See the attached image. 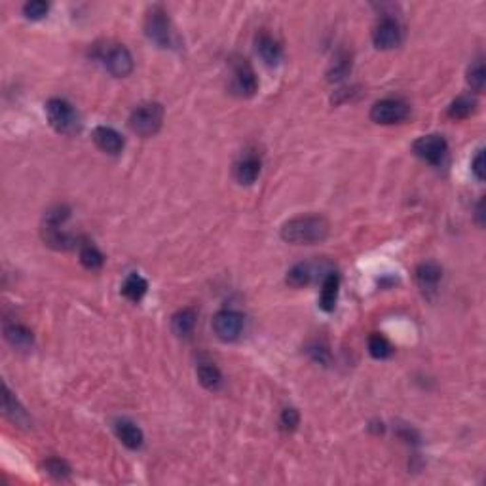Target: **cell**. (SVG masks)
<instances>
[{
    "mask_svg": "<svg viewBox=\"0 0 486 486\" xmlns=\"http://www.w3.org/2000/svg\"><path fill=\"white\" fill-rule=\"evenodd\" d=\"M114 431H116V435H118V439L122 441V445L127 446V448L137 450V448L143 446L145 435H143L141 428H137V425L133 424V422H130V420H118V422L114 424Z\"/></svg>",
    "mask_w": 486,
    "mask_h": 486,
    "instance_id": "obj_15",
    "label": "cell"
},
{
    "mask_svg": "<svg viewBox=\"0 0 486 486\" xmlns=\"http://www.w3.org/2000/svg\"><path fill=\"white\" fill-rule=\"evenodd\" d=\"M46 114L52 127L63 135H75L80 132V118L75 107L65 99H49L46 103Z\"/></svg>",
    "mask_w": 486,
    "mask_h": 486,
    "instance_id": "obj_2",
    "label": "cell"
},
{
    "mask_svg": "<svg viewBox=\"0 0 486 486\" xmlns=\"http://www.w3.org/2000/svg\"><path fill=\"white\" fill-rule=\"evenodd\" d=\"M300 424V414L297 409H285L283 412H281V418H279V425H281V430L283 431H295L297 428H299Z\"/></svg>",
    "mask_w": 486,
    "mask_h": 486,
    "instance_id": "obj_29",
    "label": "cell"
},
{
    "mask_svg": "<svg viewBox=\"0 0 486 486\" xmlns=\"http://www.w3.org/2000/svg\"><path fill=\"white\" fill-rule=\"evenodd\" d=\"M245 318L236 310H221L213 318V331L224 342L237 340L243 333Z\"/></svg>",
    "mask_w": 486,
    "mask_h": 486,
    "instance_id": "obj_8",
    "label": "cell"
},
{
    "mask_svg": "<svg viewBox=\"0 0 486 486\" xmlns=\"http://www.w3.org/2000/svg\"><path fill=\"white\" fill-rule=\"evenodd\" d=\"M313 278V268L312 264L308 262H300V264H295L291 270L287 272V278H285V281L291 285V287H306V285L310 283Z\"/></svg>",
    "mask_w": 486,
    "mask_h": 486,
    "instance_id": "obj_22",
    "label": "cell"
},
{
    "mask_svg": "<svg viewBox=\"0 0 486 486\" xmlns=\"http://www.w3.org/2000/svg\"><path fill=\"white\" fill-rule=\"evenodd\" d=\"M368 352L375 359H388L389 355L393 354V346L389 344V340L382 334H370L368 338Z\"/></svg>",
    "mask_w": 486,
    "mask_h": 486,
    "instance_id": "obj_26",
    "label": "cell"
},
{
    "mask_svg": "<svg viewBox=\"0 0 486 486\" xmlns=\"http://www.w3.org/2000/svg\"><path fill=\"white\" fill-rule=\"evenodd\" d=\"M99 61L103 63L104 69L111 72L112 77L124 78L127 75H132L133 70V57L130 54V49L122 46V44H111L104 46L99 52Z\"/></svg>",
    "mask_w": 486,
    "mask_h": 486,
    "instance_id": "obj_5",
    "label": "cell"
},
{
    "mask_svg": "<svg viewBox=\"0 0 486 486\" xmlns=\"http://www.w3.org/2000/svg\"><path fill=\"white\" fill-rule=\"evenodd\" d=\"M350 70H352V59L346 54H342V56L336 57V61L333 63V67L329 70V80L331 82H338V80H342V78H346L350 75Z\"/></svg>",
    "mask_w": 486,
    "mask_h": 486,
    "instance_id": "obj_27",
    "label": "cell"
},
{
    "mask_svg": "<svg viewBox=\"0 0 486 486\" xmlns=\"http://www.w3.org/2000/svg\"><path fill=\"white\" fill-rule=\"evenodd\" d=\"M2 407H4V414H6L14 424L17 425H27L29 424V414L25 412V409L21 407L19 401L15 399L14 393L4 386V397H2Z\"/></svg>",
    "mask_w": 486,
    "mask_h": 486,
    "instance_id": "obj_19",
    "label": "cell"
},
{
    "mask_svg": "<svg viewBox=\"0 0 486 486\" xmlns=\"http://www.w3.org/2000/svg\"><path fill=\"white\" fill-rule=\"evenodd\" d=\"M93 143L107 154H120L124 150V137L116 130L99 125L93 130Z\"/></svg>",
    "mask_w": 486,
    "mask_h": 486,
    "instance_id": "obj_12",
    "label": "cell"
},
{
    "mask_svg": "<svg viewBox=\"0 0 486 486\" xmlns=\"http://www.w3.org/2000/svg\"><path fill=\"white\" fill-rule=\"evenodd\" d=\"M475 109H477L475 99L462 95V97H458L456 101H452L450 103V107H448V116H450L452 120H464L467 118V116H471L473 112H475Z\"/></svg>",
    "mask_w": 486,
    "mask_h": 486,
    "instance_id": "obj_23",
    "label": "cell"
},
{
    "mask_svg": "<svg viewBox=\"0 0 486 486\" xmlns=\"http://www.w3.org/2000/svg\"><path fill=\"white\" fill-rule=\"evenodd\" d=\"M403 40V29L393 17H382L373 31V42L378 49H393Z\"/></svg>",
    "mask_w": 486,
    "mask_h": 486,
    "instance_id": "obj_9",
    "label": "cell"
},
{
    "mask_svg": "<svg viewBox=\"0 0 486 486\" xmlns=\"http://www.w3.org/2000/svg\"><path fill=\"white\" fill-rule=\"evenodd\" d=\"M145 33L150 40L160 48H171L173 46V29L171 21L167 17L166 10L162 6H152L146 12Z\"/></svg>",
    "mask_w": 486,
    "mask_h": 486,
    "instance_id": "obj_4",
    "label": "cell"
},
{
    "mask_svg": "<svg viewBox=\"0 0 486 486\" xmlns=\"http://www.w3.org/2000/svg\"><path fill=\"white\" fill-rule=\"evenodd\" d=\"M412 150L418 158H422L431 166H441L445 162L446 154H448V143L443 135L431 133V135H424L420 139L414 141Z\"/></svg>",
    "mask_w": 486,
    "mask_h": 486,
    "instance_id": "obj_7",
    "label": "cell"
},
{
    "mask_svg": "<svg viewBox=\"0 0 486 486\" xmlns=\"http://www.w3.org/2000/svg\"><path fill=\"white\" fill-rule=\"evenodd\" d=\"M80 262H82L84 268L95 272L103 268L104 257L97 247H93V245H84L82 249H80Z\"/></svg>",
    "mask_w": 486,
    "mask_h": 486,
    "instance_id": "obj_25",
    "label": "cell"
},
{
    "mask_svg": "<svg viewBox=\"0 0 486 486\" xmlns=\"http://www.w3.org/2000/svg\"><path fill=\"white\" fill-rule=\"evenodd\" d=\"M338 289H340V278H338V274L331 272L321 287L320 308L323 312H333L336 300H338Z\"/></svg>",
    "mask_w": 486,
    "mask_h": 486,
    "instance_id": "obj_17",
    "label": "cell"
},
{
    "mask_svg": "<svg viewBox=\"0 0 486 486\" xmlns=\"http://www.w3.org/2000/svg\"><path fill=\"white\" fill-rule=\"evenodd\" d=\"M308 355L312 357L313 361L320 363V365H329L331 363V354H329V350H327V346H323V344H312V346H308Z\"/></svg>",
    "mask_w": 486,
    "mask_h": 486,
    "instance_id": "obj_31",
    "label": "cell"
},
{
    "mask_svg": "<svg viewBox=\"0 0 486 486\" xmlns=\"http://www.w3.org/2000/svg\"><path fill=\"white\" fill-rule=\"evenodd\" d=\"M146 291H148V283L139 274H130L122 283V295L132 302H139L146 295Z\"/></svg>",
    "mask_w": 486,
    "mask_h": 486,
    "instance_id": "obj_20",
    "label": "cell"
},
{
    "mask_svg": "<svg viewBox=\"0 0 486 486\" xmlns=\"http://www.w3.org/2000/svg\"><path fill=\"white\" fill-rule=\"evenodd\" d=\"M196 373H198L200 384L205 389H209V391H217V389L223 386V375H221L219 367H215L213 363H200Z\"/></svg>",
    "mask_w": 486,
    "mask_h": 486,
    "instance_id": "obj_21",
    "label": "cell"
},
{
    "mask_svg": "<svg viewBox=\"0 0 486 486\" xmlns=\"http://www.w3.org/2000/svg\"><path fill=\"white\" fill-rule=\"evenodd\" d=\"M329 236V223L321 215L295 217L281 226V237L292 245H313Z\"/></svg>",
    "mask_w": 486,
    "mask_h": 486,
    "instance_id": "obj_1",
    "label": "cell"
},
{
    "mask_svg": "<svg viewBox=\"0 0 486 486\" xmlns=\"http://www.w3.org/2000/svg\"><path fill=\"white\" fill-rule=\"evenodd\" d=\"M255 48H257V54L260 56L268 67H276L283 59V48L274 36H270L268 33H260L255 40Z\"/></svg>",
    "mask_w": 486,
    "mask_h": 486,
    "instance_id": "obj_11",
    "label": "cell"
},
{
    "mask_svg": "<svg viewBox=\"0 0 486 486\" xmlns=\"http://www.w3.org/2000/svg\"><path fill=\"white\" fill-rule=\"evenodd\" d=\"M232 90L234 93H237L240 97H251L255 95V91L258 90L257 75L255 70L249 65L247 59H237V63H234V70H232Z\"/></svg>",
    "mask_w": 486,
    "mask_h": 486,
    "instance_id": "obj_10",
    "label": "cell"
},
{
    "mask_svg": "<svg viewBox=\"0 0 486 486\" xmlns=\"http://www.w3.org/2000/svg\"><path fill=\"white\" fill-rule=\"evenodd\" d=\"M48 10L49 6L46 4V2H42V0H33V2H27V4L23 6V14H25L27 19L38 21L42 19V17H46Z\"/></svg>",
    "mask_w": 486,
    "mask_h": 486,
    "instance_id": "obj_28",
    "label": "cell"
},
{
    "mask_svg": "<svg viewBox=\"0 0 486 486\" xmlns=\"http://www.w3.org/2000/svg\"><path fill=\"white\" fill-rule=\"evenodd\" d=\"M196 320H198V313L192 308H185V310H179L171 318V329L173 333L179 336V338H188L190 334L194 333Z\"/></svg>",
    "mask_w": 486,
    "mask_h": 486,
    "instance_id": "obj_18",
    "label": "cell"
},
{
    "mask_svg": "<svg viewBox=\"0 0 486 486\" xmlns=\"http://www.w3.org/2000/svg\"><path fill=\"white\" fill-rule=\"evenodd\" d=\"M441 278H443V270L437 262H422L416 268V283L425 295L437 291Z\"/></svg>",
    "mask_w": 486,
    "mask_h": 486,
    "instance_id": "obj_13",
    "label": "cell"
},
{
    "mask_svg": "<svg viewBox=\"0 0 486 486\" xmlns=\"http://www.w3.org/2000/svg\"><path fill=\"white\" fill-rule=\"evenodd\" d=\"M467 84L473 91L477 93H483L486 84V70H485V61L483 59H477L475 63H471V67L467 69Z\"/></svg>",
    "mask_w": 486,
    "mask_h": 486,
    "instance_id": "obj_24",
    "label": "cell"
},
{
    "mask_svg": "<svg viewBox=\"0 0 486 486\" xmlns=\"http://www.w3.org/2000/svg\"><path fill=\"white\" fill-rule=\"evenodd\" d=\"M471 171L477 177V181H485V150L483 148L477 150L475 158L471 160Z\"/></svg>",
    "mask_w": 486,
    "mask_h": 486,
    "instance_id": "obj_32",
    "label": "cell"
},
{
    "mask_svg": "<svg viewBox=\"0 0 486 486\" xmlns=\"http://www.w3.org/2000/svg\"><path fill=\"white\" fill-rule=\"evenodd\" d=\"M46 471H48L49 475L57 477V479H65V477H69L70 475V467L67 462L54 458V460H48V462H46Z\"/></svg>",
    "mask_w": 486,
    "mask_h": 486,
    "instance_id": "obj_30",
    "label": "cell"
},
{
    "mask_svg": "<svg viewBox=\"0 0 486 486\" xmlns=\"http://www.w3.org/2000/svg\"><path fill=\"white\" fill-rule=\"evenodd\" d=\"M409 114L410 107L401 99H382L370 109V120L382 125L401 124L409 118Z\"/></svg>",
    "mask_w": 486,
    "mask_h": 486,
    "instance_id": "obj_6",
    "label": "cell"
},
{
    "mask_svg": "<svg viewBox=\"0 0 486 486\" xmlns=\"http://www.w3.org/2000/svg\"><path fill=\"white\" fill-rule=\"evenodd\" d=\"M477 223H479V226H483L485 224V200H480L479 203H477Z\"/></svg>",
    "mask_w": 486,
    "mask_h": 486,
    "instance_id": "obj_33",
    "label": "cell"
},
{
    "mask_svg": "<svg viewBox=\"0 0 486 486\" xmlns=\"http://www.w3.org/2000/svg\"><path fill=\"white\" fill-rule=\"evenodd\" d=\"M4 336L10 346L17 347V350H31L35 344V336L29 331L27 327L21 323H8L4 327Z\"/></svg>",
    "mask_w": 486,
    "mask_h": 486,
    "instance_id": "obj_16",
    "label": "cell"
},
{
    "mask_svg": "<svg viewBox=\"0 0 486 486\" xmlns=\"http://www.w3.org/2000/svg\"><path fill=\"white\" fill-rule=\"evenodd\" d=\"M162 122H164V107L160 103L139 104L130 116L132 132L141 137H152L154 133L160 132Z\"/></svg>",
    "mask_w": 486,
    "mask_h": 486,
    "instance_id": "obj_3",
    "label": "cell"
},
{
    "mask_svg": "<svg viewBox=\"0 0 486 486\" xmlns=\"http://www.w3.org/2000/svg\"><path fill=\"white\" fill-rule=\"evenodd\" d=\"M260 167H262V164H260V160H258L257 156H255V154H247V156H243L242 160L236 164V167H234V177H236V181L240 182V185L249 187V185H253V182L258 179Z\"/></svg>",
    "mask_w": 486,
    "mask_h": 486,
    "instance_id": "obj_14",
    "label": "cell"
}]
</instances>
